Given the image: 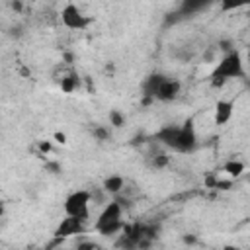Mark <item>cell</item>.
I'll return each mask as SVG.
<instances>
[{
    "label": "cell",
    "mask_w": 250,
    "mask_h": 250,
    "mask_svg": "<svg viewBox=\"0 0 250 250\" xmlns=\"http://www.w3.org/2000/svg\"><path fill=\"white\" fill-rule=\"evenodd\" d=\"M37 152L41 158H45L49 152H53V141H37Z\"/></svg>",
    "instance_id": "cell-19"
},
{
    "label": "cell",
    "mask_w": 250,
    "mask_h": 250,
    "mask_svg": "<svg viewBox=\"0 0 250 250\" xmlns=\"http://www.w3.org/2000/svg\"><path fill=\"white\" fill-rule=\"evenodd\" d=\"M84 223H86V221H82V219H78V217H70V215H66V217H64V219L59 223V227L55 229V234H53V236L66 238V236L82 234V232L86 230Z\"/></svg>",
    "instance_id": "cell-6"
},
{
    "label": "cell",
    "mask_w": 250,
    "mask_h": 250,
    "mask_svg": "<svg viewBox=\"0 0 250 250\" xmlns=\"http://www.w3.org/2000/svg\"><path fill=\"white\" fill-rule=\"evenodd\" d=\"M107 119H109V125H111L113 129H121V127L125 125V115H123L119 109H109Z\"/></svg>",
    "instance_id": "cell-17"
},
{
    "label": "cell",
    "mask_w": 250,
    "mask_h": 250,
    "mask_svg": "<svg viewBox=\"0 0 250 250\" xmlns=\"http://www.w3.org/2000/svg\"><path fill=\"white\" fill-rule=\"evenodd\" d=\"M80 82H82L80 76L74 70H70L68 74H62V78L59 80V88H61L62 94H72L80 88Z\"/></svg>",
    "instance_id": "cell-13"
},
{
    "label": "cell",
    "mask_w": 250,
    "mask_h": 250,
    "mask_svg": "<svg viewBox=\"0 0 250 250\" xmlns=\"http://www.w3.org/2000/svg\"><path fill=\"white\" fill-rule=\"evenodd\" d=\"M92 135H94V139H96V141L104 143V141H109V139H111V129H109V127H105V125H94Z\"/></svg>",
    "instance_id": "cell-16"
},
{
    "label": "cell",
    "mask_w": 250,
    "mask_h": 250,
    "mask_svg": "<svg viewBox=\"0 0 250 250\" xmlns=\"http://www.w3.org/2000/svg\"><path fill=\"white\" fill-rule=\"evenodd\" d=\"M102 188H104L109 195H119V193L125 189V178L119 176V174H111V176L104 178Z\"/></svg>",
    "instance_id": "cell-12"
},
{
    "label": "cell",
    "mask_w": 250,
    "mask_h": 250,
    "mask_svg": "<svg viewBox=\"0 0 250 250\" xmlns=\"http://www.w3.org/2000/svg\"><path fill=\"white\" fill-rule=\"evenodd\" d=\"M217 47H219V51H223V55H225V53H230V51L234 49V47H232V43H230L229 39H221Z\"/></svg>",
    "instance_id": "cell-20"
},
{
    "label": "cell",
    "mask_w": 250,
    "mask_h": 250,
    "mask_svg": "<svg viewBox=\"0 0 250 250\" xmlns=\"http://www.w3.org/2000/svg\"><path fill=\"white\" fill-rule=\"evenodd\" d=\"M10 4H12V10L16 14H21V10H23V2L21 0H10Z\"/></svg>",
    "instance_id": "cell-26"
},
{
    "label": "cell",
    "mask_w": 250,
    "mask_h": 250,
    "mask_svg": "<svg viewBox=\"0 0 250 250\" xmlns=\"http://www.w3.org/2000/svg\"><path fill=\"white\" fill-rule=\"evenodd\" d=\"M168 164H170V156L164 154V152H158V154H152V156H150V166L156 168V170L166 168Z\"/></svg>",
    "instance_id": "cell-18"
},
{
    "label": "cell",
    "mask_w": 250,
    "mask_h": 250,
    "mask_svg": "<svg viewBox=\"0 0 250 250\" xmlns=\"http://www.w3.org/2000/svg\"><path fill=\"white\" fill-rule=\"evenodd\" d=\"M76 248H78V250H96L98 244H96V242H78Z\"/></svg>",
    "instance_id": "cell-24"
},
{
    "label": "cell",
    "mask_w": 250,
    "mask_h": 250,
    "mask_svg": "<svg viewBox=\"0 0 250 250\" xmlns=\"http://www.w3.org/2000/svg\"><path fill=\"white\" fill-rule=\"evenodd\" d=\"M221 12H234L240 8H250V0H219Z\"/></svg>",
    "instance_id": "cell-15"
},
{
    "label": "cell",
    "mask_w": 250,
    "mask_h": 250,
    "mask_svg": "<svg viewBox=\"0 0 250 250\" xmlns=\"http://www.w3.org/2000/svg\"><path fill=\"white\" fill-rule=\"evenodd\" d=\"M203 62H217V55H215V49L213 47H209L203 53Z\"/></svg>",
    "instance_id": "cell-21"
},
{
    "label": "cell",
    "mask_w": 250,
    "mask_h": 250,
    "mask_svg": "<svg viewBox=\"0 0 250 250\" xmlns=\"http://www.w3.org/2000/svg\"><path fill=\"white\" fill-rule=\"evenodd\" d=\"M184 242H186V244H195V236H193V234H186V236H184Z\"/></svg>",
    "instance_id": "cell-27"
},
{
    "label": "cell",
    "mask_w": 250,
    "mask_h": 250,
    "mask_svg": "<svg viewBox=\"0 0 250 250\" xmlns=\"http://www.w3.org/2000/svg\"><path fill=\"white\" fill-rule=\"evenodd\" d=\"M234 113V100H217L215 102V107H213V121L215 125H225L230 121Z\"/></svg>",
    "instance_id": "cell-8"
},
{
    "label": "cell",
    "mask_w": 250,
    "mask_h": 250,
    "mask_svg": "<svg viewBox=\"0 0 250 250\" xmlns=\"http://www.w3.org/2000/svg\"><path fill=\"white\" fill-rule=\"evenodd\" d=\"M61 21H62V25H64L66 29L82 31V29H86V27L94 21V18L86 16L74 2H68V4L61 10Z\"/></svg>",
    "instance_id": "cell-4"
},
{
    "label": "cell",
    "mask_w": 250,
    "mask_h": 250,
    "mask_svg": "<svg viewBox=\"0 0 250 250\" xmlns=\"http://www.w3.org/2000/svg\"><path fill=\"white\" fill-rule=\"evenodd\" d=\"M197 145V135H195V125L193 119H186L180 125V135H178V145H176V152H191Z\"/></svg>",
    "instance_id": "cell-5"
},
{
    "label": "cell",
    "mask_w": 250,
    "mask_h": 250,
    "mask_svg": "<svg viewBox=\"0 0 250 250\" xmlns=\"http://www.w3.org/2000/svg\"><path fill=\"white\" fill-rule=\"evenodd\" d=\"M246 62H248V66H250V47H248V51H246Z\"/></svg>",
    "instance_id": "cell-28"
},
{
    "label": "cell",
    "mask_w": 250,
    "mask_h": 250,
    "mask_svg": "<svg viewBox=\"0 0 250 250\" xmlns=\"http://www.w3.org/2000/svg\"><path fill=\"white\" fill-rule=\"evenodd\" d=\"M164 74L162 72H152L150 76H146L145 78V82H143V98H152V100H156V92H158V88H160V84L164 82Z\"/></svg>",
    "instance_id": "cell-10"
},
{
    "label": "cell",
    "mask_w": 250,
    "mask_h": 250,
    "mask_svg": "<svg viewBox=\"0 0 250 250\" xmlns=\"http://www.w3.org/2000/svg\"><path fill=\"white\" fill-rule=\"evenodd\" d=\"M45 170L51 172V174H61V166H59V162H53V160H47V162H45Z\"/></svg>",
    "instance_id": "cell-22"
},
{
    "label": "cell",
    "mask_w": 250,
    "mask_h": 250,
    "mask_svg": "<svg viewBox=\"0 0 250 250\" xmlns=\"http://www.w3.org/2000/svg\"><path fill=\"white\" fill-rule=\"evenodd\" d=\"M90 203H92V191L88 189H76L66 195L64 199V215L78 217L86 221L90 217Z\"/></svg>",
    "instance_id": "cell-3"
},
{
    "label": "cell",
    "mask_w": 250,
    "mask_h": 250,
    "mask_svg": "<svg viewBox=\"0 0 250 250\" xmlns=\"http://www.w3.org/2000/svg\"><path fill=\"white\" fill-rule=\"evenodd\" d=\"M180 92H182V82L176 80V78H168L166 76L164 82L160 84L158 92H156V100L168 104V102H174L180 96Z\"/></svg>",
    "instance_id": "cell-7"
},
{
    "label": "cell",
    "mask_w": 250,
    "mask_h": 250,
    "mask_svg": "<svg viewBox=\"0 0 250 250\" xmlns=\"http://www.w3.org/2000/svg\"><path fill=\"white\" fill-rule=\"evenodd\" d=\"M178 135H180V127H178V125H164L162 129H158V133L154 135V139H156L160 145H164V146L176 150Z\"/></svg>",
    "instance_id": "cell-9"
},
{
    "label": "cell",
    "mask_w": 250,
    "mask_h": 250,
    "mask_svg": "<svg viewBox=\"0 0 250 250\" xmlns=\"http://www.w3.org/2000/svg\"><path fill=\"white\" fill-rule=\"evenodd\" d=\"M242 76H244V59L236 49H232L230 53H225L217 61V64L211 72V86L223 88L229 80L242 78Z\"/></svg>",
    "instance_id": "cell-1"
},
{
    "label": "cell",
    "mask_w": 250,
    "mask_h": 250,
    "mask_svg": "<svg viewBox=\"0 0 250 250\" xmlns=\"http://www.w3.org/2000/svg\"><path fill=\"white\" fill-rule=\"evenodd\" d=\"M213 2L215 0H182L178 12L182 16H191V14H197V12L205 10V8H209Z\"/></svg>",
    "instance_id": "cell-11"
},
{
    "label": "cell",
    "mask_w": 250,
    "mask_h": 250,
    "mask_svg": "<svg viewBox=\"0 0 250 250\" xmlns=\"http://www.w3.org/2000/svg\"><path fill=\"white\" fill-rule=\"evenodd\" d=\"M62 62L64 64H72L74 62V53L72 51H64L62 53Z\"/></svg>",
    "instance_id": "cell-25"
},
{
    "label": "cell",
    "mask_w": 250,
    "mask_h": 250,
    "mask_svg": "<svg viewBox=\"0 0 250 250\" xmlns=\"http://www.w3.org/2000/svg\"><path fill=\"white\" fill-rule=\"evenodd\" d=\"M244 170H246V164H244L242 160H236V158L227 160V162L223 164V168H221V172H225V174H227L229 178H232V180L240 178V176L244 174Z\"/></svg>",
    "instance_id": "cell-14"
},
{
    "label": "cell",
    "mask_w": 250,
    "mask_h": 250,
    "mask_svg": "<svg viewBox=\"0 0 250 250\" xmlns=\"http://www.w3.org/2000/svg\"><path fill=\"white\" fill-rule=\"evenodd\" d=\"M123 207L121 203L113 197L109 203L104 205L102 213L98 215L96 223H94V230L102 236H109V234H115V232H121L123 230Z\"/></svg>",
    "instance_id": "cell-2"
},
{
    "label": "cell",
    "mask_w": 250,
    "mask_h": 250,
    "mask_svg": "<svg viewBox=\"0 0 250 250\" xmlns=\"http://www.w3.org/2000/svg\"><path fill=\"white\" fill-rule=\"evenodd\" d=\"M248 21H250V12H248Z\"/></svg>",
    "instance_id": "cell-29"
},
{
    "label": "cell",
    "mask_w": 250,
    "mask_h": 250,
    "mask_svg": "<svg viewBox=\"0 0 250 250\" xmlns=\"http://www.w3.org/2000/svg\"><path fill=\"white\" fill-rule=\"evenodd\" d=\"M53 141L59 143V145H66V135L62 131H55L53 133Z\"/></svg>",
    "instance_id": "cell-23"
}]
</instances>
